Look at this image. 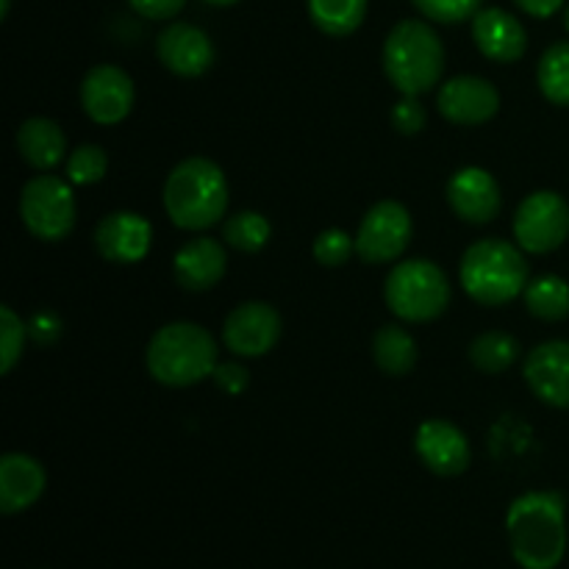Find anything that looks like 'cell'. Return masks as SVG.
Wrapping results in <instances>:
<instances>
[{"label":"cell","mask_w":569,"mask_h":569,"mask_svg":"<svg viewBox=\"0 0 569 569\" xmlns=\"http://www.w3.org/2000/svg\"><path fill=\"white\" fill-rule=\"evenodd\" d=\"M511 556L522 569H556L567 553V503L559 492H526L506 515Z\"/></svg>","instance_id":"cell-1"},{"label":"cell","mask_w":569,"mask_h":569,"mask_svg":"<svg viewBox=\"0 0 569 569\" xmlns=\"http://www.w3.org/2000/svg\"><path fill=\"white\" fill-rule=\"evenodd\" d=\"M228 181L217 161L192 156L176 164L164 183V211L183 231H206L226 217Z\"/></svg>","instance_id":"cell-2"},{"label":"cell","mask_w":569,"mask_h":569,"mask_svg":"<svg viewBox=\"0 0 569 569\" xmlns=\"http://www.w3.org/2000/svg\"><path fill=\"white\" fill-rule=\"evenodd\" d=\"M148 372L164 387H194L220 365L217 339L198 322H170L148 345Z\"/></svg>","instance_id":"cell-3"},{"label":"cell","mask_w":569,"mask_h":569,"mask_svg":"<svg viewBox=\"0 0 569 569\" xmlns=\"http://www.w3.org/2000/svg\"><path fill=\"white\" fill-rule=\"evenodd\" d=\"M383 72L406 98L431 92L445 72V44L422 20H403L383 42Z\"/></svg>","instance_id":"cell-4"},{"label":"cell","mask_w":569,"mask_h":569,"mask_svg":"<svg viewBox=\"0 0 569 569\" xmlns=\"http://www.w3.org/2000/svg\"><path fill=\"white\" fill-rule=\"evenodd\" d=\"M459 281L481 306H503L526 292L531 272L526 256L506 239H481L461 256Z\"/></svg>","instance_id":"cell-5"},{"label":"cell","mask_w":569,"mask_h":569,"mask_svg":"<svg viewBox=\"0 0 569 569\" xmlns=\"http://www.w3.org/2000/svg\"><path fill=\"white\" fill-rule=\"evenodd\" d=\"M389 311L403 322H431L450 303L448 276L428 259H409L392 267L383 283Z\"/></svg>","instance_id":"cell-6"},{"label":"cell","mask_w":569,"mask_h":569,"mask_svg":"<svg viewBox=\"0 0 569 569\" xmlns=\"http://www.w3.org/2000/svg\"><path fill=\"white\" fill-rule=\"evenodd\" d=\"M22 226L44 242H59L76 228V198L67 181L42 172L31 178L20 192Z\"/></svg>","instance_id":"cell-7"},{"label":"cell","mask_w":569,"mask_h":569,"mask_svg":"<svg viewBox=\"0 0 569 569\" xmlns=\"http://www.w3.org/2000/svg\"><path fill=\"white\" fill-rule=\"evenodd\" d=\"M569 237V203L559 192H533L517 206L515 239L526 253H553Z\"/></svg>","instance_id":"cell-8"},{"label":"cell","mask_w":569,"mask_h":569,"mask_svg":"<svg viewBox=\"0 0 569 569\" xmlns=\"http://www.w3.org/2000/svg\"><path fill=\"white\" fill-rule=\"evenodd\" d=\"M411 231L409 209L398 200H381L367 211L356 231V253L367 264H389L409 248Z\"/></svg>","instance_id":"cell-9"},{"label":"cell","mask_w":569,"mask_h":569,"mask_svg":"<svg viewBox=\"0 0 569 569\" xmlns=\"http://www.w3.org/2000/svg\"><path fill=\"white\" fill-rule=\"evenodd\" d=\"M137 100L131 76L122 67L98 64L83 76L81 106L98 126H117L126 120Z\"/></svg>","instance_id":"cell-10"},{"label":"cell","mask_w":569,"mask_h":569,"mask_svg":"<svg viewBox=\"0 0 569 569\" xmlns=\"http://www.w3.org/2000/svg\"><path fill=\"white\" fill-rule=\"evenodd\" d=\"M278 339H281V315L261 300L237 306L222 326L226 348L233 356H244V359H259V356L270 353Z\"/></svg>","instance_id":"cell-11"},{"label":"cell","mask_w":569,"mask_h":569,"mask_svg":"<svg viewBox=\"0 0 569 569\" xmlns=\"http://www.w3.org/2000/svg\"><path fill=\"white\" fill-rule=\"evenodd\" d=\"M437 109L453 126H483L500 111V92L481 76H456L439 89Z\"/></svg>","instance_id":"cell-12"},{"label":"cell","mask_w":569,"mask_h":569,"mask_svg":"<svg viewBox=\"0 0 569 569\" xmlns=\"http://www.w3.org/2000/svg\"><path fill=\"white\" fill-rule=\"evenodd\" d=\"M445 198H448L453 214L472 226H487L503 209L498 181L483 167H461L459 172H453L448 189H445Z\"/></svg>","instance_id":"cell-13"},{"label":"cell","mask_w":569,"mask_h":569,"mask_svg":"<svg viewBox=\"0 0 569 569\" xmlns=\"http://www.w3.org/2000/svg\"><path fill=\"white\" fill-rule=\"evenodd\" d=\"M153 228L137 211H111L94 228V248L106 261L137 264L150 253Z\"/></svg>","instance_id":"cell-14"},{"label":"cell","mask_w":569,"mask_h":569,"mask_svg":"<svg viewBox=\"0 0 569 569\" xmlns=\"http://www.w3.org/2000/svg\"><path fill=\"white\" fill-rule=\"evenodd\" d=\"M159 61L181 78H198L214 64V42L209 33L189 22H172L156 39Z\"/></svg>","instance_id":"cell-15"},{"label":"cell","mask_w":569,"mask_h":569,"mask_svg":"<svg viewBox=\"0 0 569 569\" xmlns=\"http://www.w3.org/2000/svg\"><path fill=\"white\" fill-rule=\"evenodd\" d=\"M415 450L422 465L442 478H456L470 467V442L448 420H428L417 428Z\"/></svg>","instance_id":"cell-16"},{"label":"cell","mask_w":569,"mask_h":569,"mask_svg":"<svg viewBox=\"0 0 569 569\" xmlns=\"http://www.w3.org/2000/svg\"><path fill=\"white\" fill-rule=\"evenodd\" d=\"M522 376L542 403L569 409V342L550 339L537 345L528 353Z\"/></svg>","instance_id":"cell-17"},{"label":"cell","mask_w":569,"mask_h":569,"mask_svg":"<svg viewBox=\"0 0 569 569\" xmlns=\"http://www.w3.org/2000/svg\"><path fill=\"white\" fill-rule=\"evenodd\" d=\"M472 39L487 59L498 64L520 61L528 50V33L511 11L489 6L472 17Z\"/></svg>","instance_id":"cell-18"},{"label":"cell","mask_w":569,"mask_h":569,"mask_svg":"<svg viewBox=\"0 0 569 569\" xmlns=\"http://www.w3.org/2000/svg\"><path fill=\"white\" fill-rule=\"evenodd\" d=\"M48 487V472L33 456L6 453L0 459V511L17 515L42 498Z\"/></svg>","instance_id":"cell-19"},{"label":"cell","mask_w":569,"mask_h":569,"mask_svg":"<svg viewBox=\"0 0 569 569\" xmlns=\"http://www.w3.org/2000/svg\"><path fill=\"white\" fill-rule=\"evenodd\" d=\"M228 256L222 242L211 237H198L192 242L183 244L172 259V272L176 281L189 292H206V289L217 287L226 276Z\"/></svg>","instance_id":"cell-20"},{"label":"cell","mask_w":569,"mask_h":569,"mask_svg":"<svg viewBox=\"0 0 569 569\" xmlns=\"http://www.w3.org/2000/svg\"><path fill=\"white\" fill-rule=\"evenodd\" d=\"M17 153L33 170L48 172L64 161L67 137L59 122L48 120V117H31L17 128Z\"/></svg>","instance_id":"cell-21"},{"label":"cell","mask_w":569,"mask_h":569,"mask_svg":"<svg viewBox=\"0 0 569 569\" xmlns=\"http://www.w3.org/2000/svg\"><path fill=\"white\" fill-rule=\"evenodd\" d=\"M372 359L387 376H409L417 365V342L406 328L383 326L372 337Z\"/></svg>","instance_id":"cell-22"},{"label":"cell","mask_w":569,"mask_h":569,"mask_svg":"<svg viewBox=\"0 0 569 569\" xmlns=\"http://www.w3.org/2000/svg\"><path fill=\"white\" fill-rule=\"evenodd\" d=\"M526 309L531 311L537 320L559 322L569 317V283L559 276H537L528 281L526 292Z\"/></svg>","instance_id":"cell-23"},{"label":"cell","mask_w":569,"mask_h":569,"mask_svg":"<svg viewBox=\"0 0 569 569\" xmlns=\"http://www.w3.org/2000/svg\"><path fill=\"white\" fill-rule=\"evenodd\" d=\"M309 17L328 37H348L365 22L367 0H306Z\"/></svg>","instance_id":"cell-24"},{"label":"cell","mask_w":569,"mask_h":569,"mask_svg":"<svg viewBox=\"0 0 569 569\" xmlns=\"http://www.w3.org/2000/svg\"><path fill=\"white\" fill-rule=\"evenodd\" d=\"M517 356H520V342L503 331H487L472 339L470 345V361L476 365V370L487 372V376L506 372L515 365Z\"/></svg>","instance_id":"cell-25"},{"label":"cell","mask_w":569,"mask_h":569,"mask_svg":"<svg viewBox=\"0 0 569 569\" xmlns=\"http://www.w3.org/2000/svg\"><path fill=\"white\" fill-rule=\"evenodd\" d=\"M272 237V226L259 211H239L222 222V239L239 253H259Z\"/></svg>","instance_id":"cell-26"},{"label":"cell","mask_w":569,"mask_h":569,"mask_svg":"<svg viewBox=\"0 0 569 569\" xmlns=\"http://www.w3.org/2000/svg\"><path fill=\"white\" fill-rule=\"evenodd\" d=\"M539 89L553 106H569V42H556L539 59Z\"/></svg>","instance_id":"cell-27"},{"label":"cell","mask_w":569,"mask_h":569,"mask_svg":"<svg viewBox=\"0 0 569 569\" xmlns=\"http://www.w3.org/2000/svg\"><path fill=\"white\" fill-rule=\"evenodd\" d=\"M106 167H109V156L100 144H81L67 156V178L78 187L98 183L106 176Z\"/></svg>","instance_id":"cell-28"},{"label":"cell","mask_w":569,"mask_h":569,"mask_svg":"<svg viewBox=\"0 0 569 569\" xmlns=\"http://www.w3.org/2000/svg\"><path fill=\"white\" fill-rule=\"evenodd\" d=\"M26 333V322L14 315V309L0 306V367H3V376H9L17 361H20Z\"/></svg>","instance_id":"cell-29"},{"label":"cell","mask_w":569,"mask_h":569,"mask_svg":"<svg viewBox=\"0 0 569 569\" xmlns=\"http://www.w3.org/2000/svg\"><path fill=\"white\" fill-rule=\"evenodd\" d=\"M422 17L433 22H445V26H456L481 11L483 0H411Z\"/></svg>","instance_id":"cell-30"},{"label":"cell","mask_w":569,"mask_h":569,"mask_svg":"<svg viewBox=\"0 0 569 569\" xmlns=\"http://www.w3.org/2000/svg\"><path fill=\"white\" fill-rule=\"evenodd\" d=\"M356 253V242L342 228H328L315 239V259L322 267H342L348 264L350 256Z\"/></svg>","instance_id":"cell-31"},{"label":"cell","mask_w":569,"mask_h":569,"mask_svg":"<svg viewBox=\"0 0 569 569\" xmlns=\"http://www.w3.org/2000/svg\"><path fill=\"white\" fill-rule=\"evenodd\" d=\"M392 126L395 131L406 133V137H415V133L422 131L426 126V109L417 98H400L398 103L392 106Z\"/></svg>","instance_id":"cell-32"},{"label":"cell","mask_w":569,"mask_h":569,"mask_svg":"<svg viewBox=\"0 0 569 569\" xmlns=\"http://www.w3.org/2000/svg\"><path fill=\"white\" fill-rule=\"evenodd\" d=\"M211 378H214L217 387H220L222 392H228V395L244 392V389H248V383H250L248 370H244L242 365H237V361H222V365H217L214 376H211Z\"/></svg>","instance_id":"cell-33"},{"label":"cell","mask_w":569,"mask_h":569,"mask_svg":"<svg viewBox=\"0 0 569 569\" xmlns=\"http://www.w3.org/2000/svg\"><path fill=\"white\" fill-rule=\"evenodd\" d=\"M128 6L148 20H170L187 6V0H128Z\"/></svg>","instance_id":"cell-34"},{"label":"cell","mask_w":569,"mask_h":569,"mask_svg":"<svg viewBox=\"0 0 569 569\" xmlns=\"http://www.w3.org/2000/svg\"><path fill=\"white\" fill-rule=\"evenodd\" d=\"M28 331H31V337L37 339L39 345H50V342H56V339H59L61 322L56 320L53 315H48V311H44V315H33Z\"/></svg>","instance_id":"cell-35"},{"label":"cell","mask_w":569,"mask_h":569,"mask_svg":"<svg viewBox=\"0 0 569 569\" xmlns=\"http://www.w3.org/2000/svg\"><path fill=\"white\" fill-rule=\"evenodd\" d=\"M517 6H520L526 14L531 17H539V20H545V17H553L556 11L565 6V0H515Z\"/></svg>","instance_id":"cell-36"},{"label":"cell","mask_w":569,"mask_h":569,"mask_svg":"<svg viewBox=\"0 0 569 569\" xmlns=\"http://www.w3.org/2000/svg\"><path fill=\"white\" fill-rule=\"evenodd\" d=\"M203 3H209V6H233V3H239V0H203Z\"/></svg>","instance_id":"cell-37"},{"label":"cell","mask_w":569,"mask_h":569,"mask_svg":"<svg viewBox=\"0 0 569 569\" xmlns=\"http://www.w3.org/2000/svg\"><path fill=\"white\" fill-rule=\"evenodd\" d=\"M567 31H569V9H567Z\"/></svg>","instance_id":"cell-38"}]
</instances>
